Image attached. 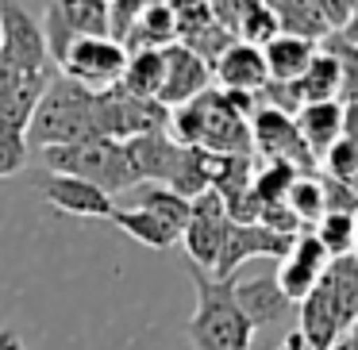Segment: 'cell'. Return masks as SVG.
I'll return each mask as SVG.
<instances>
[{"mask_svg": "<svg viewBox=\"0 0 358 350\" xmlns=\"http://www.w3.org/2000/svg\"><path fill=\"white\" fill-rule=\"evenodd\" d=\"M0 350H27L16 327H0Z\"/></svg>", "mask_w": 358, "mask_h": 350, "instance_id": "cell-33", "label": "cell"}, {"mask_svg": "<svg viewBox=\"0 0 358 350\" xmlns=\"http://www.w3.org/2000/svg\"><path fill=\"white\" fill-rule=\"evenodd\" d=\"M355 231H358V212H355ZM355 258H358V235H355Z\"/></svg>", "mask_w": 358, "mask_h": 350, "instance_id": "cell-38", "label": "cell"}, {"mask_svg": "<svg viewBox=\"0 0 358 350\" xmlns=\"http://www.w3.org/2000/svg\"><path fill=\"white\" fill-rule=\"evenodd\" d=\"M178 147L204 150V154H235V158H255L250 154V119L235 112L220 89H208L196 101L181 104L170 112V127H166Z\"/></svg>", "mask_w": 358, "mask_h": 350, "instance_id": "cell-2", "label": "cell"}, {"mask_svg": "<svg viewBox=\"0 0 358 350\" xmlns=\"http://www.w3.org/2000/svg\"><path fill=\"white\" fill-rule=\"evenodd\" d=\"M116 89L135 96V101H158V89H162V50H135V54H127V70Z\"/></svg>", "mask_w": 358, "mask_h": 350, "instance_id": "cell-22", "label": "cell"}, {"mask_svg": "<svg viewBox=\"0 0 358 350\" xmlns=\"http://www.w3.org/2000/svg\"><path fill=\"white\" fill-rule=\"evenodd\" d=\"M316 58V43H301L289 39V35H278L273 43L262 47V62H266V78L278 81V85H289L296 81Z\"/></svg>", "mask_w": 358, "mask_h": 350, "instance_id": "cell-20", "label": "cell"}, {"mask_svg": "<svg viewBox=\"0 0 358 350\" xmlns=\"http://www.w3.org/2000/svg\"><path fill=\"white\" fill-rule=\"evenodd\" d=\"M331 350H358V347H355V342L347 339V335H339V339H335V347H331Z\"/></svg>", "mask_w": 358, "mask_h": 350, "instance_id": "cell-36", "label": "cell"}, {"mask_svg": "<svg viewBox=\"0 0 358 350\" xmlns=\"http://www.w3.org/2000/svg\"><path fill=\"white\" fill-rule=\"evenodd\" d=\"M289 247H293L289 235H278L262 224H231V219H227L224 242H220V258H216V265H212V277L231 281L235 273L243 270V262H250V258H278L281 262V258L289 254Z\"/></svg>", "mask_w": 358, "mask_h": 350, "instance_id": "cell-8", "label": "cell"}, {"mask_svg": "<svg viewBox=\"0 0 358 350\" xmlns=\"http://www.w3.org/2000/svg\"><path fill=\"white\" fill-rule=\"evenodd\" d=\"M296 177H301V173H296L293 166H285V162H262L255 173H250V196H255L262 208L266 204H281Z\"/></svg>", "mask_w": 358, "mask_h": 350, "instance_id": "cell-27", "label": "cell"}, {"mask_svg": "<svg viewBox=\"0 0 358 350\" xmlns=\"http://www.w3.org/2000/svg\"><path fill=\"white\" fill-rule=\"evenodd\" d=\"M231 296H235V308L247 316V323L255 327V331H258V327H270V323H281V319L293 312V304L281 296L273 273L231 281Z\"/></svg>", "mask_w": 358, "mask_h": 350, "instance_id": "cell-12", "label": "cell"}, {"mask_svg": "<svg viewBox=\"0 0 358 350\" xmlns=\"http://www.w3.org/2000/svg\"><path fill=\"white\" fill-rule=\"evenodd\" d=\"M0 54L20 73H55L39 16H31L27 4H0Z\"/></svg>", "mask_w": 358, "mask_h": 350, "instance_id": "cell-6", "label": "cell"}, {"mask_svg": "<svg viewBox=\"0 0 358 350\" xmlns=\"http://www.w3.org/2000/svg\"><path fill=\"white\" fill-rule=\"evenodd\" d=\"M296 131H301L304 147H308L312 158H324L335 143L343 139V124H347V108L339 101H327V104H308L293 116Z\"/></svg>", "mask_w": 358, "mask_h": 350, "instance_id": "cell-15", "label": "cell"}, {"mask_svg": "<svg viewBox=\"0 0 358 350\" xmlns=\"http://www.w3.org/2000/svg\"><path fill=\"white\" fill-rule=\"evenodd\" d=\"M316 242L324 247L327 258H347L355 254V216H324L316 227H312Z\"/></svg>", "mask_w": 358, "mask_h": 350, "instance_id": "cell-28", "label": "cell"}, {"mask_svg": "<svg viewBox=\"0 0 358 350\" xmlns=\"http://www.w3.org/2000/svg\"><path fill=\"white\" fill-rule=\"evenodd\" d=\"M270 8H273V20H278V35L316 43V47L327 39V27L320 20L316 0H270Z\"/></svg>", "mask_w": 358, "mask_h": 350, "instance_id": "cell-21", "label": "cell"}, {"mask_svg": "<svg viewBox=\"0 0 358 350\" xmlns=\"http://www.w3.org/2000/svg\"><path fill=\"white\" fill-rule=\"evenodd\" d=\"M296 316H301V327H296V331L304 335V342H308L312 350H331L335 339L343 335L339 319H335V308H331V300H327L324 281H316V289L296 304Z\"/></svg>", "mask_w": 358, "mask_h": 350, "instance_id": "cell-17", "label": "cell"}, {"mask_svg": "<svg viewBox=\"0 0 358 350\" xmlns=\"http://www.w3.org/2000/svg\"><path fill=\"white\" fill-rule=\"evenodd\" d=\"M212 73L220 81V93H243V96H258L266 89V62L262 50L247 47V43H231L224 54L212 62Z\"/></svg>", "mask_w": 358, "mask_h": 350, "instance_id": "cell-13", "label": "cell"}, {"mask_svg": "<svg viewBox=\"0 0 358 350\" xmlns=\"http://www.w3.org/2000/svg\"><path fill=\"white\" fill-rule=\"evenodd\" d=\"M58 8H62V20L73 31V39H108V4L104 0H70Z\"/></svg>", "mask_w": 358, "mask_h": 350, "instance_id": "cell-26", "label": "cell"}, {"mask_svg": "<svg viewBox=\"0 0 358 350\" xmlns=\"http://www.w3.org/2000/svg\"><path fill=\"white\" fill-rule=\"evenodd\" d=\"M224 227H227V212L212 189L189 200V224L181 231V247L189 254V265L212 273V265L220 258V242H224Z\"/></svg>", "mask_w": 358, "mask_h": 350, "instance_id": "cell-9", "label": "cell"}, {"mask_svg": "<svg viewBox=\"0 0 358 350\" xmlns=\"http://www.w3.org/2000/svg\"><path fill=\"white\" fill-rule=\"evenodd\" d=\"M320 193H324V216H355L358 212V193L343 181L320 177Z\"/></svg>", "mask_w": 358, "mask_h": 350, "instance_id": "cell-30", "label": "cell"}, {"mask_svg": "<svg viewBox=\"0 0 358 350\" xmlns=\"http://www.w3.org/2000/svg\"><path fill=\"white\" fill-rule=\"evenodd\" d=\"M293 89H296V101H301V108H308V104L339 101V93H343V66H339V58H335V50L316 47L312 66L293 81Z\"/></svg>", "mask_w": 358, "mask_h": 350, "instance_id": "cell-16", "label": "cell"}, {"mask_svg": "<svg viewBox=\"0 0 358 350\" xmlns=\"http://www.w3.org/2000/svg\"><path fill=\"white\" fill-rule=\"evenodd\" d=\"M127 208H139L147 216H155L158 224H166L181 239L189 224V200L178 193H170L166 185H131L127 189Z\"/></svg>", "mask_w": 358, "mask_h": 350, "instance_id": "cell-19", "label": "cell"}, {"mask_svg": "<svg viewBox=\"0 0 358 350\" xmlns=\"http://www.w3.org/2000/svg\"><path fill=\"white\" fill-rule=\"evenodd\" d=\"M320 281H324L327 300H331V308H335V319H339L343 335H347V327L358 319V258L355 254L331 258Z\"/></svg>", "mask_w": 358, "mask_h": 350, "instance_id": "cell-18", "label": "cell"}, {"mask_svg": "<svg viewBox=\"0 0 358 350\" xmlns=\"http://www.w3.org/2000/svg\"><path fill=\"white\" fill-rule=\"evenodd\" d=\"M255 150L262 162H285L296 173H316V158L308 154L293 116H281L273 108H255L250 116V154Z\"/></svg>", "mask_w": 358, "mask_h": 350, "instance_id": "cell-7", "label": "cell"}, {"mask_svg": "<svg viewBox=\"0 0 358 350\" xmlns=\"http://www.w3.org/2000/svg\"><path fill=\"white\" fill-rule=\"evenodd\" d=\"M27 150H47V147H78V143L104 139L101 131V101L96 93L66 81L62 73L50 78L27 119Z\"/></svg>", "mask_w": 358, "mask_h": 350, "instance_id": "cell-1", "label": "cell"}, {"mask_svg": "<svg viewBox=\"0 0 358 350\" xmlns=\"http://www.w3.org/2000/svg\"><path fill=\"white\" fill-rule=\"evenodd\" d=\"M281 204H285L289 216H293L304 231H312V227L324 219V193H320V177H316V173H301Z\"/></svg>", "mask_w": 358, "mask_h": 350, "instance_id": "cell-25", "label": "cell"}, {"mask_svg": "<svg viewBox=\"0 0 358 350\" xmlns=\"http://www.w3.org/2000/svg\"><path fill=\"white\" fill-rule=\"evenodd\" d=\"M320 47L335 50V58H339V66H343V93H339V104H358V47H347V43H339L335 35H327Z\"/></svg>", "mask_w": 358, "mask_h": 350, "instance_id": "cell-29", "label": "cell"}, {"mask_svg": "<svg viewBox=\"0 0 358 350\" xmlns=\"http://www.w3.org/2000/svg\"><path fill=\"white\" fill-rule=\"evenodd\" d=\"M320 4V20H324L327 35H343L355 16V0H316Z\"/></svg>", "mask_w": 358, "mask_h": 350, "instance_id": "cell-32", "label": "cell"}, {"mask_svg": "<svg viewBox=\"0 0 358 350\" xmlns=\"http://www.w3.org/2000/svg\"><path fill=\"white\" fill-rule=\"evenodd\" d=\"M339 43H347V47H358V0H355V16H350V24H347V31L343 35H335Z\"/></svg>", "mask_w": 358, "mask_h": 350, "instance_id": "cell-34", "label": "cell"}, {"mask_svg": "<svg viewBox=\"0 0 358 350\" xmlns=\"http://www.w3.org/2000/svg\"><path fill=\"white\" fill-rule=\"evenodd\" d=\"M196 289V308L189 319V339L196 350H250L255 327L247 323L231 296V281H216L212 273L189 265Z\"/></svg>", "mask_w": 358, "mask_h": 350, "instance_id": "cell-3", "label": "cell"}, {"mask_svg": "<svg viewBox=\"0 0 358 350\" xmlns=\"http://www.w3.org/2000/svg\"><path fill=\"white\" fill-rule=\"evenodd\" d=\"M173 4V24H178V47L193 50L201 62H216L220 54H224L227 47H231V35L224 31V27L212 20V8L208 0H196V4H185V0H170Z\"/></svg>", "mask_w": 358, "mask_h": 350, "instance_id": "cell-11", "label": "cell"}, {"mask_svg": "<svg viewBox=\"0 0 358 350\" xmlns=\"http://www.w3.org/2000/svg\"><path fill=\"white\" fill-rule=\"evenodd\" d=\"M124 70H127V50L112 39H73V47L58 62V73L73 85L89 89V93H104V89L120 85Z\"/></svg>", "mask_w": 358, "mask_h": 350, "instance_id": "cell-5", "label": "cell"}, {"mask_svg": "<svg viewBox=\"0 0 358 350\" xmlns=\"http://www.w3.org/2000/svg\"><path fill=\"white\" fill-rule=\"evenodd\" d=\"M278 350H312V347L304 342V335H301V331H289L285 339L278 342Z\"/></svg>", "mask_w": 358, "mask_h": 350, "instance_id": "cell-35", "label": "cell"}, {"mask_svg": "<svg viewBox=\"0 0 358 350\" xmlns=\"http://www.w3.org/2000/svg\"><path fill=\"white\" fill-rule=\"evenodd\" d=\"M43 196H47L50 208H58L62 216H78V219H108L112 208H116V200L104 196L101 189L85 185L78 177H55V173L43 185Z\"/></svg>", "mask_w": 358, "mask_h": 350, "instance_id": "cell-14", "label": "cell"}, {"mask_svg": "<svg viewBox=\"0 0 358 350\" xmlns=\"http://www.w3.org/2000/svg\"><path fill=\"white\" fill-rule=\"evenodd\" d=\"M273 39H278V20H273L270 0H243L239 24H235V43H247V47L262 50Z\"/></svg>", "mask_w": 358, "mask_h": 350, "instance_id": "cell-24", "label": "cell"}, {"mask_svg": "<svg viewBox=\"0 0 358 350\" xmlns=\"http://www.w3.org/2000/svg\"><path fill=\"white\" fill-rule=\"evenodd\" d=\"M39 162L55 177H78L85 185L101 189L104 196L127 193L135 185L127 150L116 139H93V143H78V147H47L39 150Z\"/></svg>", "mask_w": 358, "mask_h": 350, "instance_id": "cell-4", "label": "cell"}, {"mask_svg": "<svg viewBox=\"0 0 358 350\" xmlns=\"http://www.w3.org/2000/svg\"><path fill=\"white\" fill-rule=\"evenodd\" d=\"M108 219L124 235H131L135 242H143V247H150V250H170V247H178V242H181L166 224H158L155 216H147V212H139V208H112Z\"/></svg>", "mask_w": 358, "mask_h": 350, "instance_id": "cell-23", "label": "cell"}, {"mask_svg": "<svg viewBox=\"0 0 358 350\" xmlns=\"http://www.w3.org/2000/svg\"><path fill=\"white\" fill-rule=\"evenodd\" d=\"M208 85H212V66L208 62H201L193 50L178 47V43L162 47V89H158V104H162L166 112L196 101L201 93H208Z\"/></svg>", "mask_w": 358, "mask_h": 350, "instance_id": "cell-10", "label": "cell"}, {"mask_svg": "<svg viewBox=\"0 0 358 350\" xmlns=\"http://www.w3.org/2000/svg\"><path fill=\"white\" fill-rule=\"evenodd\" d=\"M347 339H350V342H355V347H358V319H355V323L347 327Z\"/></svg>", "mask_w": 358, "mask_h": 350, "instance_id": "cell-37", "label": "cell"}, {"mask_svg": "<svg viewBox=\"0 0 358 350\" xmlns=\"http://www.w3.org/2000/svg\"><path fill=\"white\" fill-rule=\"evenodd\" d=\"M27 139L24 135H0V177H12L27 166Z\"/></svg>", "mask_w": 358, "mask_h": 350, "instance_id": "cell-31", "label": "cell"}]
</instances>
